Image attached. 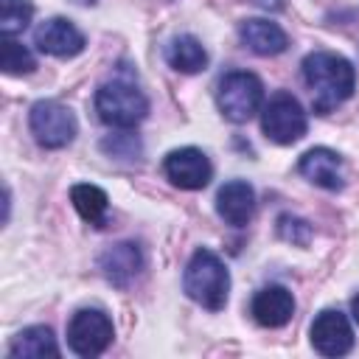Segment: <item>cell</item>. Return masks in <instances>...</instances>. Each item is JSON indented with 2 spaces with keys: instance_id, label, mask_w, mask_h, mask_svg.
Returning a JSON list of instances; mask_svg holds the SVG:
<instances>
[{
  "instance_id": "obj_13",
  "label": "cell",
  "mask_w": 359,
  "mask_h": 359,
  "mask_svg": "<svg viewBox=\"0 0 359 359\" xmlns=\"http://www.w3.org/2000/svg\"><path fill=\"white\" fill-rule=\"evenodd\" d=\"M297 171H300L309 182H314V185H320V188H325V191H339V188H342V157H339L337 151L325 149V146L309 149V151L300 157Z\"/></svg>"
},
{
  "instance_id": "obj_1",
  "label": "cell",
  "mask_w": 359,
  "mask_h": 359,
  "mask_svg": "<svg viewBox=\"0 0 359 359\" xmlns=\"http://www.w3.org/2000/svg\"><path fill=\"white\" fill-rule=\"evenodd\" d=\"M303 79L311 90V109L317 115H328L342 101L353 95L356 70L353 65L331 50H314L303 59Z\"/></svg>"
},
{
  "instance_id": "obj_11",
  "label": "cell",
  "mask_w": 359,
  "mask_h": 359,
  "mask_svg": "<svg viewBox=\"0 0 359 359\" xmlns=\"http://www.w3.org/2000/svg\"><path fill=\"white\" fill-rule=\"evenodd\" d=\"M98 269H101V275H104L112 286L126 289V286L140 275V269H143V252H140V247L132 244V241L112 244V247H107V250L101 252Z\"/></svg>"
},
{
  "instance_id": "obj_9",
  "label": "cell",
  "mask_w": 359,
  "mask_h": 359,
  "mask_svg": "<svg viewBox=\"0 0 359 359\" xmlns=\"http://www.w3.org/2000/svg\"><path fill=\"white\" fill-rule=\"evenodd\" d=\"M309 337H311L314 351L323 356H345L353 348V328L348 317L337 309L320 311L309 328Z\"/></svg>"
},
{
  "instance_id": "obj_16",
  "label": "cell",
  "mask_w": 359,
  "mask_h": 359,
  "mask_svg": "<svg viewBox=\"0 0 359 359\" xmlns=\"http://www.w3.org/2000/svg\"><path fill=\"white\" fill-rule=\"evenodd\" d=\"M8 356L14 359H45V356H59V345L56 337L48 325H31L22 328L11 345H8Z\"/></svg>"
},
{
  "instance_id": "obj_8",
  "label": "cell",
  "mask_w": 359,
  "mask_h": 359,
  "mask_svg": "<svg viewBox=\"0 0 359 359\" xmlns=\"http://www.w3.org/2000/svg\"><path fill=\"white\" fill-rule=\"evenodd\" d=\"M163 171L171 180V185L182 188V191H199L213 177V165H210L208 154L196 146H182V149L168 151L163 160Z\"/></svg>"
},
{
  "instance_id": "obj_5",
  "label": "cell",
  "mask_w": 359,
  "mask_h": 359,
  "mask_svg": "<svg viewBox=\"0 0 359 359\" xmlns=\"http://www.w3.org/2000/svg\"><path fill=\"white\" fill-rule=\"evenodd\" d=\"M261 129L272 143L289 146V143H297L306 135L309 121H306V112H303L300 101L292 93L280 90L261 107Z\"/></svg>"
},
{
  "instance_id": "obj_6",
  "label": "cell",
  "mask_w": 359,
  "mask_h": 359,
  "mask_svg": "<svg viewBox=\"0 0 359 359\" xmlns=\"http://www.w3.org/2000/svg\"><path fill=\"white\" fill-rule=\"evenodd\" d=\"M28 126H31L34 140L45 149H65L67 143H73L76 129H79L76 115L53 98H42L31 107Z\"/></svg>"
},
{
  "instance_id": "obj_18",
  "label": "cell",
  "mask_w": 359,
  "mask_h": 359,
  "mask_svg": "<svg viewBox=\"0 0 359 359\" xmlns=\"http://www.w3.org/2000/svg\"><path fill=\"white\" fill-rule=\"evenodd\" d=\"M70 202L73 208L79 210V216L90 224H101L104 222V213L109 208V199L107 194L98 188V185H90V182H79L70 188Z\"/></svg>"
},
{
  "instance_id": "obj_22",
  "label": "cell",
  "mask_w": 359,
  "mask_h": 359,
  "mask_svg": "<svg viewBox=\"0 0 359 359\" xmlns=\"http://www.w3.org/2000/svg\"><path fill=\"white\" fill-rule=\"evenodd\" d=\"M101 149L109 151L112 157H126V160H132V157L137 160L140 157V143H137L135 135H112V137H107L101 143Z\"/></svg>"
},
{
  "instance_id": "obj_10",
  "label": "cell",
  "mask_w": 359,
  "mask_h": 359,
  "mask_svg": "<svg viewBox=\"0 0 359 359\" xmlns=\"http://www.w3.org/2000/svg\"><path fill=\"white\" fill-rule=\"evenodd\" d=\"M34 45L42 50V53H50V56H59V59H70L76 53L84 50V34L65 17H53V20H45L36 31H34Z\"/></svg>"
},
{
  "instance_id": "obj_23",
  "label": "cell",
  "mask_w": 359,
  "mask_h": 359,
  "mask_svg": "<svg viewBox=\"0 0 359 359\" xmlns=\"http://www.w3.org/2000/svg\"><path fill=\"white\" fill-rule=\"evenodd\" d=\"M351 314H353V320L359 323V294H356V297L351 300Z\"/></svg>"
},
{
  "instance_id": "obj_3",
  "label": "cell",
  "mask_w": 359,
  "mask_h": 359,
  "mask_svg": "<svg viewBox=\"0 0 359 359\" xmlns=\"http://www.w3.org/2000/svg\"><path fill=\"white\" fill-rule=\"evenodd\" d=\"M95 112L107 126L132 129L146 118L149 101L132 79L115 76L95 90Z\"/></svg>"
},
{
  "instance_id": "obj_19",
  "label": "cell",
  "mask_w": 359,
  "mask_h": 359,
  "mask_svg": "<svg viewBox=\"0 0 359 359\" xmlns=\"http://www.w3.org/2000/svg\"><path fill=\"white\" fill-rule=\"evenodd\" d=\"M34 17L31 0H0V31L3 36H17L28 28Z\"/></svg>"
},
{
  "instance_id": "obj_17",
  "label": "cell",
  "mask_w": 359,
  "mask_h": 359,
  "mask_svg": "<svg viewBox=\"0 0 359 359\" xmlns=\"http://www.w3.org/2000/svg\"><path fill=\"white\" fill-rule=\"evenodd\" d=\"M165 59L177 73H199L208 65V50L196 36L182 34L171 39V45L165 48Z\"/></svg>"
},
{
  "instance_id": "obj_7",
  "label": "cell",
  "mask_w": 359,
  "mask_h": 359,
  "mask_svg": "<svg viewBox=\"0 0 359 359\" xmlns=\"http://www.w3.org/2000/svg\"><path fill=\"white\" fill-rule=\"evenodd\" d=\"M115 337L112 320L101 309H79L67 323V345L79 356H98L109 348Z\"/></svg>"
},
{
  "instance_id": "obj_12",
  "label": "cell",
  "mask_w": 359,
  "mask_h": 359,
  "mask_svg": "<svg viewBox=\"0 0 359 359\" xmlns=\"http://www.w3.org/2000/svg\"><path fill=\"white\" fill-rule=\"evenodd\" d=\"M216 213L233 224V227H244L252 213H255V191L247 180H230L219 188L216 194Z\"/></svg>"
},
{
  "instance_id": "obj_14",
  "label": "cell",
  "mask_w": 359,
  "mask_h": 359,
  "mask_svg": "<svg viewBox=\"0 0 359 359\" xmlns=\"http://www.w3.org/2000/svg\"><path fill=\"white\" fill-rule=\"evenodd\" d=\"M252 317L264 328H280L294 314V297L286 286H266L252 297Z\"/></svg>"
},
{
  "instance_id": "obj_21",
  "label": "cell",
  "mask_w": 359,
  "mask_h": 359,
  "mask_svg": "<svg viewBox=\"0 0 359 359\" xmlns=\"http://www.w3.org/2000/svg\"><path fill=\"white\" fill-rule=\"evenodd\" d=\"M278 236H280L283 241H292V244H297V247H306V244L311 241V224L303 222V219H297V216L283 213V216L278 219Z\"/></svg>"
},
{
  "instance_id": "obj_4",
  "label": "cell",
  "mask_w": 359,
  "mask_h": 359,
  "mask_svg": "<svg viewBox=\"0 0 359 359\" xmlns=\"http://www.w3.org/2000/svg\"><path fill=\"white\" fill-rule=\"evenodd\" d=\"M219 112L233 123H247L264 107V84L255 73L233 70L216 87Z\"/></svg>"
},
{
  "instance_id": "obj_2",
  "label": "cell",
  "mask_w": 359,
  "mask_h": 359,
  "mask_svg": "<svg viewBox=\"0 0 359 359\" xmlns=\"http://www.w3.org/2000/svg\"><path fill=\"white\" fill-rule=\"evenodd\" d=\"M182 289L202 309L222 311L227 306V294H230V272L213 250L199 247L191 255V261L185 264Z\"/></svg>"
},
{
  "instance_id": "obj_15",
  "label": "cell",
  "mask_w": 359,
  "mask_h": 359,
  "mask_svg": "<svg viewBox=\"0 0 359 359\" xmlns=\"http://www.w3.org/2000/svg\"><path fill=\"white\" fill-rule=\"evenodd\" d=\"M238 36L258 56H278L289 48V36L283 34V28L269 20H244L238 25Z\"/></svg>"
},
{
  "instance_id": "obj_20",
  "label": "cell",
  "mask_w": 359,
  "mask_h": 359,
  "mask_svg": "<svg viewBox=\"0 0 359 359\" xmlns=\"http://www.w3.org/2000/svg\"><path fill=\"white\" fill-rule=\"evenodd\" d=\"M6 76H25L36 67V59L25 45H20L14 36H3V56H0Z\"/></svg>"
}]
</instances>
